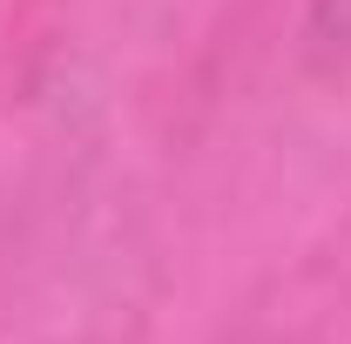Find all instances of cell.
<instances>
[{
    "instance_id": "obj_1",
    "label": "cell",
    "mask_w": 351,
    "mask_h": 344,
    "mask_svg": "<svg viewBox=\"0 0 351 344\" xmlns=\"http://www.w3.org/2000/svg\"><path fill=\"white\" fill-rule=\"evenodd\" d=\"M304 34H311V47H317V54L351 61V0H311Z\"/></svg>"
}]
</instances>
